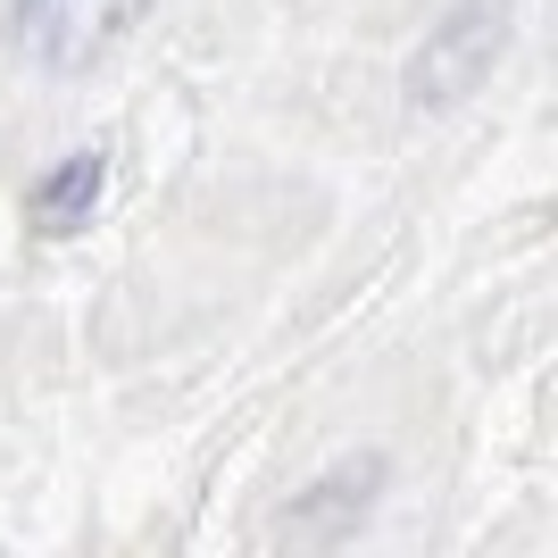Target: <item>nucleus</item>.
Segmentation results:
<instances>
[{
  "label": "nucleus",
  "mask_w": 558,
  "mask_h": 558,
  "mask_svg": "<svg viewBox=\"0 0 558 558\" xmlns=\"http://www.w3.org/2000/svg\"><path fill=\"white\" fill-rule=\"evenodd\" d=\"M500 43H509V0H459V9L442 17V34L417 50L409 93H417L425 109H442V100L475 93V84H484V68L500 59Z\"/></svg>",
  "instance_id": "nucleus-1"
},
{
  "label": "nucleus",
  "mask_w": 558,
  "mask_h": 558,
  "mask_svg": "<svg viewBox=\"0 0 558 558\" xmlns=\"http://www.w3.org/2000/svg\"><path fill=\"white\" fill-rule=\"evenodd\" d=\"M150 0H17V50L34 68H93Z\"/></svg>",
  "instance_id": "nucleus-2"
},
{
  "label": "nucleus",
  "mask_w": 558,
  "mask_h": 558,
  "mask_svg": "<svg viewBox=\"0 0 558 558\" xmlns=\"http://www.w3.org/2000/svg\"><path fill=\"white\" fill-rule=\"evenodd\" d=\"M93 201H100V150H75V159L34 192V226L43 233H75L84 217H93Z\"/></svg>",
  "instance_id": "nucleus-3"
}]
</instances>
